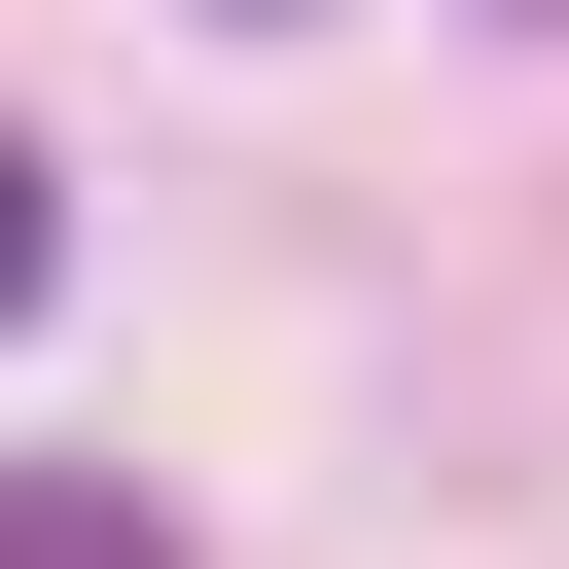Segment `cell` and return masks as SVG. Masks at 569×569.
Instances as JSON below:
<instances>
[{
    "mask_svg": "<svg viewBox=\"0 0 569 569\" xmlns=\"http://www.w3.org/2000/svg\"><path fill=\"white\" fill-rule=\"evenodd\" d=\"M0 569H178V498H107V462H0Z\"/></svg>",
    "mask_w": 569,
    "mask_h": 569,
    "instance_id": "cell-1",
    "label": "cell"
},
{
    "mask_svg": "<svg viewBox=\"0 0 569 569\" xmlns=\"http://www.w3.org/2000/svg\"><path fill=\"white\" fill-rule=\"evenodd\" d=\"M498 36H569V0H498Z\"/></svg>",
    "mask_w": 569,
    "mask_h": 569,
    "instance_id": "cell-3",
    "label": "cell"
},
{
    "mask_svg": "<svg viewBox=\"0 0 569 569\" xmlns=\"http://www.w3.org/2000/svg\"><path fill=\"white\" fill-rule=\"evenodd\" d=\"M36 284H71V178H36V142H0V320H36Z\"/></svg>",
    "mask_w": 569,
    "mask_h": 569,
    "instance_id": "cell-2",
    "label": "cell"
},
{
    "mask_svg": "<svg viewBox=\"0 0 569 569\" xmlns=\"http://www.w3.org/2000/svg\"><path fill=\"white\" fill-rule=\"evenodd\" d=\"M249 36H284V0H249Z\"/></svg>",
    "mask_w": 569,
    "mask_h": 569,
    "instance_id": "cell-4",
    "label": "cell"
}]
</instances>
